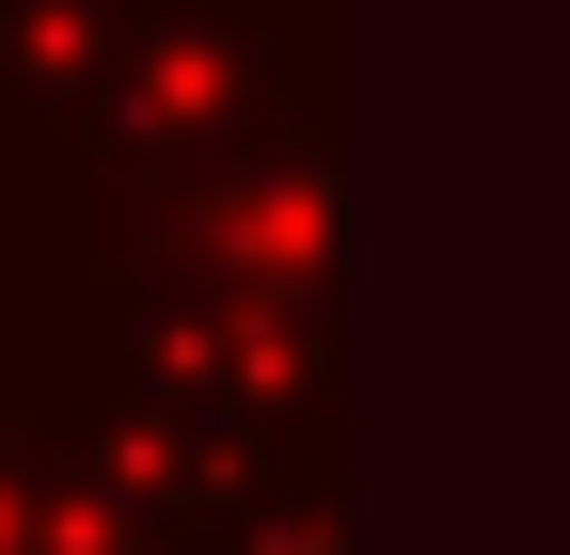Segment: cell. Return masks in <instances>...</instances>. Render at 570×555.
Listing matches in <instances>:
<instances>
[{"mask_svg":"<svg viewBox=\"0 0 570 555\" xmlns=\"http://www.w3.org/2000/svg\"><path fill=\"white\" fill-rule=\"evenodd\" d=\"M269 555H348V539H333V524H302V539H269Z\"/></svg>","mask_w":570,"mask_h":555,"instance_id":"6da1fadb","label":"cell"}]
</instances>
